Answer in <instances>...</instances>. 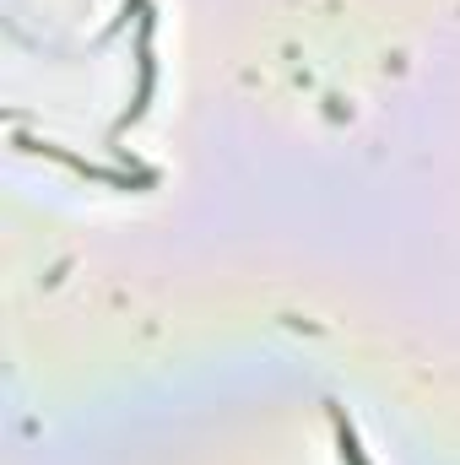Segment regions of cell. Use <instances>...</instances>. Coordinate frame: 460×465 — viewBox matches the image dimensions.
<instances>
[{
  "label": "cell",
  "instance_id": "obj_1",
  "mask_svg": "<svg viewBox=\"0 0 460 465\" xmlns=\"http://www.w3.org/2000/svg\"><path fill=\"white\" fill-rule=\"evenodd\" d=\"M342 455H346V465H363V455H357V439H352L346 428H342Z\"/></svg>",
  "mask_w": 460,
  "mask_h": 465
}]
</instances>
